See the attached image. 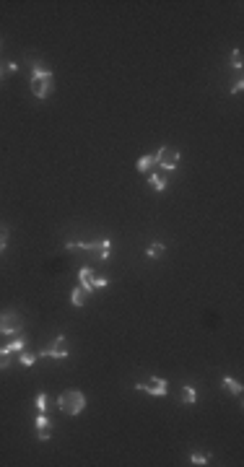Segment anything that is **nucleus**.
Wrapping results in <instances>:
<instances>
[{
	"label": "nucleus",
	"mask_w": 244,
	"mask_h": 467,
	"mask_svg": "<svg viewBox=\"0 0 244 467\" xmlns=\"http://www.w3.org/2000/svg\"><path fill=\"white\" fill-rule=\"evenodd\" d=\"M31 94L37 99H47L52 94V70L42 63H37L31 70Z\"/></svg>",
	"instance_id": "obj_1"
},
{
	"label": "nucleus",
	"mask_w": 244,
	"mask_h": 467,
	"mask_svg": "<svg viewBox=\"0 0 244 467\" xmlns=\"http://www.w3.org/2000/svg\"><path fill=\"white\" fill-rule=\"evenodd\" d=\"M57 405L65 415H78L86 410V395L78 390H65L60 397H57Z\"/></svg>",
	"instance_id": "obj_2"
},
{
	"label": "nucleus",
	"mask_w": 244,
	"mask_h": 467,
	"mask_svg": "<svg viewBox=\"0 0 244 467\" xmlns=\"http://www.w3.org/2000/svg\"><path fill=\"white\" fill-rule=\"evenodd\" d=\"M65 249H86V252H99L101 260H109V255H112V239H96V242H68Z\"/></svg>",
	"instance_id": "obj_3"
},
{
	"label": "nucleus",
	"mask_w": 244,
	"mask_h": 467,
	"mask_svg": "<svg viewBox=\"0 0 244 467\" xmlns=\"http://www.w3.org/2000/svg\"><path fill=\"white\" fill-rule=\"evenodd\" d=\"M156 166L161 172H174L179 166V151L177 148H159L156 151Z\"/></svg>",
	"instance_id": "obj_4"
},
{
	"label": "nucleus",
	"mask_w": 244,
	"mask_h": 467,
	"mask_svg": "<svg viewBox=\"0 0 244 467\" xmlns=\"http://www.w3.org/2000/svg\"><path fill=\"white\" fill-rule=\"evenodd\" d=\"M135 390L138 392H146V395H154V397H164L169 392V382L166 379H159V377H151L146 382H138Z\"/></svg>",
	"instance_id": "obj_5"
},
{
	"label": "nucleus",
	"mask_w": 244,
	"mask_h": 467,
	"mask_svg": "<svg viewBox=\"0 0 244 467\" xmlns=\"http://www.w3.org/2000/svg\"><path fill=\"white\" fill-rule=\"evenodd\" d=\"M24 320L16 312H0V335H18Z\"/></svg>",
	"instance_id": "obj_6"
},
{
	"label": "nucleus",
	"mask_w": 244,
	"mask_h": 467,
	"mask_svg": "<svg viewBox=\"0 0 244 467\" xmlns=\"http://www.w3.org/2000/svg\"><path fill=\"white\" fill-rule=\"evenodd\" d=\"M37 358H55V361H63L68 358V348H65V335H57L55 343L50 348H44L37 353Z\"/></svg>",
	"instance_id": "obj_7"
},
{
	"label": "nucleus",
	"mask_w": 244,
	"mask_h": 467,
	"mask_svg": "<svg viewBox=\"0 0 244 467\" xmlns=\"http://www.w3.org/2000/svg\"><path fill=\"white\" fill-rule=\"evenodd\" d=\"M91 278H94V270L91 267H81L78 270V280H81V286H83L86 293H94V286H91Z\"/></svg>",
	"instance_id": "obj_8"
},
{
	"label": "nucleus",
	"mask_w": 244,
	"mask_h": 467,
	"mask_svg": "<svg viewBox=\"0 0 244 467\" xmlns=\"http://www.w3.org/2000/svg\"><path fill=\"white\" fill-rule=\"evenodd\" d=\"M148 182H151V187H154L156 192H164L166 190V185H169V179H166V174L164 172H154L148 177Z\"/></svg>",
	"instance_id": "obj_9"
},
{
	"label": "nucleus",
	"mask_w": 244,
	"mask_h": 467,
	"mask_svg": "<svg viewBox=\"0 0 244 467\" xmlns=\"http://www.w3.org/2000/svg\"><path fill=\"white\" fill-rule=\"evenodd\" d=\"M221 387H224L226 392H231V395H237V397H242V392H244V387L234 379V377H224L221 379Z\"/></svg>",
	"instance_id": "obj_10"
},
{
	"label": "nucleus",
	"mask_w": 244,
	"mask_h": 467,
	"mask_svg": "<svg viewBox=\"0 0 244 467\" xmlns=\"http://www.w3.org/2000/svg\"><path fill=\"white\" fill-rule=\"evenodd\" d=\"M24 348H26V335H21V337H16V340H10V343H8L3 350L10 356V353H18V350H24Z\"/></svg>",
	"instance_id": "obj_11"
},
{
	"label": "nucleus",
	"mask_w": 244,
	"mask_h": 467,
	"mask_svg": "<svg viewBox=\"0 0 244 467\" xmlns=\"http://www.w3.org/2000/svg\"><path fill=\"white\" fill-rule=\"evenodd\" d=\"M135 166H138V172H143V174L151 172V169L156 166V153H154V156H143V158H138V164H135Z\"/></svg>",
	"instance_id": "obj_12"
},
{
	"label": "nucleus",
	"mask_w": 244,
	"mask_h": 467,
	"mask_svg": "<svg viewBox=\"0 0 244 467\" xmlns=\"http://www.w3.org/2000/svg\"><path fill=\"white\" fill-rule=\"evenodd\" d=\"M86 291H83V286H78V288H73V293H71V304L73 306H83L86 304Z\"/></svg>",
	"instance_id": "obj_13"
},
{
	"label": "nucleus",
	"mask_w": 244,
	"mask_h": 467,
	"mask_svg": "<svg viewBox=\"0 0 244 467\" xmlns=\"http://www.w3.org/2000/svg\"><path fill=\"white\" fill-rule=\"evenodd\" d=\"M164 249H166V247L161 244V242H154V244H151V247L146 249V255H148L151 260H159L161 255H164Z\"/></svg>",
	"instance_id": "obj_14"
},
{
	"label": "nucleus",
	"mask_w": 244,
	"mask_h": 467,
	"mask_svg": "<svg viewBox=\"0 0 244 467\" xmlns=\"http://www.w3.org/2000/svg\"><path fill=\"white\" fill-rule=\"evenodd\" d=\"M182 402H184V405H195V402H197L195 387H184V390H182Z\"/></svg>",
	"instance_id": "obj_15"
},
{
	"label": "nucleus",
	"mask_w": 244,
	"mask_h": 467,
	"mask_svg": "<svg viewBox=\"0 0 244 467\" xmlns=\"http://www.w3.org/2000/svg\"><path fill=\"white\" fill-rule=\"evenodd\" d=\"M34 405H37L39 413H44V410H47V405H50V397L44 395V392H39L37 397H34Z\"/></svg>",
	"instance_id": "obj_16"
},
{
	"label": "nucleus",
	"mask_w": 244,
	"mask_h": 467,
	"mask_svg": "<svg viewBox=\"0 0 244 467\" xmlns=\"http://www.w3.org/2000/svg\"><path fill=\"white\" fill-rule=\"evenodd\" d=\"M242 63H244L242 50H234V52H231V67H234V70H242Z\"/></svg>",
	"instance_id": "obj_17"
},
{
	"label": "nucleus",
	"mask_w": 244,
	"mask_h": 467,
	"mask_svg": "<svg viewBox=\"0 0 244 467\" xmlns=\"http://www.w3.org/2000/svg\"><path fill=\"white\" fill-rule=\"evenodd\" d=\"M91 286H94V291H96V288H107V286H109V278H104V275H94V278H91Z\"/></svg>",
	"instance_id": "obj_18"
},
{
	"label": "nucleus",
	"mask_w": 244,
	"mask_h": 467,
	"mask_svg": "<svg viewBox=\"0 0 244 467\" xmlns=\"http://www.w3.org/2000/svg\"><path fill=\"white\" fill-rule=\"evenodd\" d=\"M34 361H37V353H24L21 350V366H34Z\"/></svg>",
	"instance_id": "obj_19"
},
{
	"label": "nucleus",
	"mask_w": 244,
	"mask_h": 467,
	"mask_svg": "<svg viewBox=\"0 0 244 467\" xmlns=\"http://www.w3.org/2000/svg\"><path fill=\"white\" fill-rule=\"evenodd\" d=\"M34 426H37V431H39V428H47V426H52V420H50L47 415H44V413H39V415H37V420H34Z\"/></svg>",
	"instance_id": "obj_20"
},
{
	"label": "nucleus",
	"mask_w": 244,
	"mask_h": 467,
	"mask_svg": "<svg viewBox=\"0 0 244 467\" xmlns=\"http://www.w3.org/2000/svg\"><path fill=\"white\" fill-rule=\"evenodd\" d=\"M5 247H8V229H5V226H0V255L5 252Z\"/></svg>",
	"instance_id": "obj_21"
},
{
	"label": "nucleus",
	"mask_w": 244,
	"mask_h": 467,
	"mask_svg": "<svg viewBox=\"0 0 244 467\" xmlns=\"http://www.w3.org/2000/svg\"><path fill=\"white\" fill-rule=\"evenodd\" d=\"M37 436H39V441H50V439H52V426L39 428V431H37Z\"/></svg>",
	"instance_id": "obj_22"
},
{
	"label": "nucleus",
	"mask_w": 244,
	"mask_h": 467,
	"mask_svg": "<svg viewBox=\"0 0 244 467\" xmlns=\"http://www.w3.org/2000/svg\"><path fill=\"white\" fill-rule=\"evenodd\" d=\"M190 462H192V465H208V457H205L203 452H195L192 457H190Z\"/></svg>",
	"instance_id": "obj_23"
},
{
	"label": "nucleus",
	"mask_w": 244,
	"mask_h": 467,
	"mask_svg": "<svg viewBox=\"0 0 244 467\" xmlns=\"http://www.w3.org/2000/svg\"><path fill=\"white\" fill-rule=\"evenodd\" d=\"M8 363H10V358H8V353L0 348V369H8Z\"/></svg>",
	"instance_id": "obj_24"
},
{
	"label": "nucleus",
	"mask_w": 244,
	"mask_h": 467,
	"mask_svg": "<svg viewBox=\"0 0 244 467\" xmlns=\"http://www.w3.org/2000/svg\"><path fill=\"white\" fill-rule=\"evenodd\" d=\"M242 88H244V81H242V78H239V81H237L234 86H231L229 91H231V94H242Z\"/></svg>",
	"instance_id": "obj_25"
},
{
	"label": "nucleus",
	"mask_w": 244,
	"mask_h": 467,
	"mask_svg": "<svg viewBox=\"0 0 244 467\" xmlns=\"http://www.w3.org/2000/svg\"><path fill=\"white\" fill-rule=\"evenodd\" d=\"M5 70H8V73H16V70H18V65H16V63H8V65H5Z\"/></svg>",
	"instance_id": "obj_26"
},
{
	"label": "nucleus",
	"mask_w": 244,
	"mask_h": 467,
	"mask_svg": "<svg viewBox=\"0 0 244 467\" xmlns=\"http://www.w3.org/2000/svg\"><path fill=\"white\" fill-rule=\"evenodd\" d=\"M3 75H5V73H3V67H0V78H3Z\"/></svg>",
	"instance_id": "obj_27"
}]
</instances>
